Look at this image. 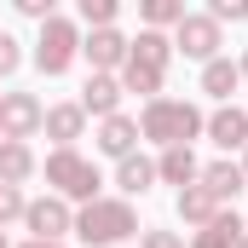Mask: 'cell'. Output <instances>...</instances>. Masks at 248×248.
Masks as SVG:
<instances>
[{
    "label": "cell",
    "instance_id": "obj_1",
    "mask_svg": "<svg viewBox=\"0 0 248 248\" xmlns=\"http://www.w3.org/2000/svg\"><path fill=\"white\" fill-rule=\"evenodd\" d=\"M122 231H127V214H122V208H98V214H87V237L110 243V237H122Z\"/></svg>",
    "mask_w": 248,
    "mask_h": 248
},
{
    "label": "cell",
    "instance_id": "obj_2",
    "mask_svg": "<svg viewBox=\"0 0 248 248\" xmlns=\"http://www.w3.org/2000/svg\"><path fill=\"white\" fill-rule=\"evenodd\" d=\"M41 63H46V69H63V63H69V29H63V23L46 29V41H41Z\"/></svg>",
    "mask_w": 248,
    "mask_h": 248
},
{
    "label": "cell",
    "instance_id": "obj_3",
    "mask_svg": "<svg viewBox=\"0 0 248 248\" xmlns=\"http://www.w3.org/2000/svg\"><path fill=\"white\" fill-rule=\"evenodd\" d=\"M196 116L190 110H173V104H162V110H150V133H190Z\"/></svg>",
    "mask_w": 248,
    "mask_h": 248
},
{
    "label": "cell",
    "instance_id": "obj_4",
    "mask_svg": "<svg viewBox=\"0 0 248 248\" xmlns=\"http://www.w3.org/2000/svg\"><path fill=\"white\" fill-rule=\"evenodd\" d=\"M179 41H185V52H208L214 46V23H185Z\"/></svg>",
    "mask_w": 248,
    "mask_h": 248
},
{
    "label": "cell",
    "instance_id": "obj_5",
    "mask_svg": "<svg viewBox=\"0 0 248 248\" xmlns=\"http://www.w3.org/2000/svg\"><path fill=\"white\" fill-rule=\"evenodd\" d=\"M52 173H58V179H69V190H93V173H87L81 162H69V156H63V162H52Z\"/></svg>",
    "mask_w": 248,
    "mask_h": 248
},
{
    "label": "cell",
    "instance_id": "obj_6",
    "mask_svg": "<svg viewBox=\"0 0 248 248\" xmlns=\"http://www.w3.org/2000/svg\"><path fill=\"white\" fill-rule=\"evenodd\" d=\"M214 133H219V144H237V139L248 133V122L237 116V110H231V116H219V122H214Z\"/></svg>",
    "mask_w": 248,
    "mask_h": 248
},
{
    "label": "cell",
    "instance_id": "obj_7",
    "mask_svg": "<svg viewBox=\"0 0 248 248\" xmlns=\"http://www.w3.org/2000/svg\"><path fill=\"white\" fill-rule=\"evenodd\" d=\"M127 144H133V127H127V122H110V127H104V150H127Z\"/></svg>",
    "mask_w": 248,
    "mask_h": 248
},
{
    "label": "cell",
    "instance_id": "obj_8",
    "mask_svg": "<svg viewBox=\"0 0 248 248\" xmlns=\"http://www.w3.org/2000/svg\"><path fill=\"white\" fill-rule=\"evenodd\" d=\"M87 104H93V110H110V104H116V87H110V81H93V87H87Z\"/></svg>",
    "mask_w": 248,
    "mask_h": 248
},
{
    "label": "cell",
    "instance_id": "obj_9",
    "mask_svg": "<svg viewBox=\"0 0 248 248\" xmlns=\"http://www.w3.org/2000/svg\"><path fill=\"white\" fill-rule=\"evenodd\" d=\"M87 52H93L98 63H110L116 52H122V41H116V35H93V46H87Z\"/></svg>",
    "mask_w": 248,
    "mask_h": 248
},
{
    "label": "cell",
    "instance_id": "obj_10",
    "mask_svg": "<svg viewBox=\"0 0 248 248\" xmlns=\"http://www.w3.org/2000/svg\"><path fill=\"white\" fill-rule=\"evenodd\" d=\"M144 179H150V168H144V162H127V168H122V185L144 190Z\"/></svg>",
    "mask_w": 248,
    "mask_h": 248
},
{
    "label": "cell",
    "instance_id": "obj_11",
    "mask_svg": "<svg viewBox=\"0 0 248 248\" xmlns=\"http://www.w3.org/2000/svg\"><path fill=\"white\" fill-rule=\"evenodd\" d=\"M6 122H12V127L35 122V104H23V98H17V104H6Z\"/></svg>",
    "mask_w": 248,
    "mask_h": 248
},
{
    "label": "cell",
    "instance_id": "obj_12",
    "mask_svg": "<svg viewBox=\"0 0 248 248\" xmlns=\"http://www.w3.org/2000/svg\"><path fill=\"white\" fill-rule=\"evenodd\" d=\"M208 185H214V190H237V173H231V168H214Z\"/></svg>",
    "mask_w": 248,
    "mask_h": 248
},
{
    "label": "cell",
    "instance_id": "obj_13",
    "mask_svg": "<svg viewBox=\"0 0 248 248\" xmlns=\"http://www.w3.org/2000/svg\"><path fill=\"white\" fill-rule=\"evenodd\" d=\"M208 87H214V93H225V87H231V69H225V63H214V69H208Z\"/></svg>",
    "mask_w": 248,
    "mask_h": 248
},
{
    "label": "cell",
    "instance_id": "obj_14",
    "mask_svg": "<svg viewBox=\"0 0 248 248\" xmlns=\"http://www.w3.org/2000/svg\"><path fill=\"white\" fill-rule=\"evenodd\" d=\"M0 168H6V173H23V168H29V156H23V150H6V156H0Z\"/></svg>",
    "mask_w": 248,
    "mask_h": 248
},
{
    "label": "cell",
    "instance_id": "obj_15",
    "mask_svg": "<svg viewBox=\"0 0 248 248\" xmlns=\"http://www.w3.org/2000/svg\"><path fill=\"white\" fill-rule=\"evenodd\" d=\"M35 225H41V231H52V225H63V214H58V208H35Z\"/></svg>",
    "mask_w": 248,
    "mask_h": 248
},
{
    "label": "cell",
    "instance_id": "obj_16",
    "mask_svg": "<svg viewBox=\"0 0 248 248\" xmlns=\"http://www.w3.org/2000/svg\"><path fill=\"white\" fill-rule=\"evenodd\" d=\"M12 63H17V52H12V41L0 35V69H12Z\"/></svg>",
    "mask_w": 248,
    "mask_h": 248
},
{
    "label": "cell",
    "instance_id": "obj_17",
    "mask_svg": "<svg viewBox=\"0 0 248 248\" xmlns=\"http://www.w3.org/2000/svg\"><path fill=\"white\" fill-rule=\"evenodd\" d=\"M12 208H17V196H12V190H0V214H12Z\"/></svg>",
    "mask_w": 248,
    "mask_h": 248
}]
</instances>
